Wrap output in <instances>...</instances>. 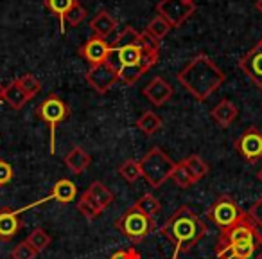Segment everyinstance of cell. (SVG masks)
Here are the masks:
<instances>
[{"instance_id": "6da1fadb", "label": "cell", "mask_w": 262, "mask_h": 259, "mask_svg": "<svg viewBox=\"0 0 262 259\" xmlns=\"http://www.w3.org/2000/svg\"><path fill=\"white\" fill-rule=\"evenodd\" d=\"M214 250L217 259H262V230L248 216L221 230Z\"/></svg>"}, {"instance_id": "7a4b0ae2", "label": "cell", "mask_w": 262, "mask_h": 259, "mask_svg": "<svg viewBox=\"0 0 262 259\" xmlns=\"http://www.w3.org/2000/svg\"><path fill=\"white\" fill-rule=\"evenodd\" d=\"M207 230L208 227L201 220V216L196 211H192L189 205H182L169 216L167 222L162 225L160 232L174 247V254L172 255H180L183 252L192 250L205 237Z\"/></svg>"}, {"instance_id": "3957f363", "label": "cell", "mask_w": 262, "mask_h": 259, "mask_svg": "<svg viewBox=\"0 0 262 259\" xmlns=\"http://www.w3.org/2000/svg\"><path fill=\"white\" fill-rule=\"evenodd\" d=\"M226 76L207 54H198L178 72L182 87L198 101H207L225 83Z\"/></svg>"}, {"instance_id": "277c9868", "label": "cell", "mask_w": 262, "mask_h": 259, "mask_svg": "<svg viewBox=\"0 0 262 259\" xmlns=\"http://www.w3.org/2000/svg\"><path fill=\"white\" fill-rule=\"evenodd\" d=\"M142 178L155 189H160L172 175L176 162L165 153L162 148H151L146 155L139 161Z\"/></svg>"}, {"instance_id": "5b68a950", "label": "cell", "mask_w": 262, "mask_h": 259, "mask_svg": "<svg viewBox=\"0 0 262 259\" xmlns=\"http://www.w3.org/2000/svg\"><path fill=\"white\" fill-rule=\"evenodd\" d=\"M113 227H115L122 236H126L127 240L139 243V241L146 240L155 230V220L151 218V216H147L146 212L140 211L137 205H131L127 211H124L122 214L113 222Z\"/></svg>"}, {"instance_id": "8992f818", "label": "cell", "mask_w": 262, "mask_h": 259, "mask_svg": "<svg viewBox=\"0 0 262 259\" xmlns=\"http://www.w3.org/2000/svg\"><path fill=\"white\" fill-rule=\"evenodd\" d=\"M208 222H212L219 230H225L228 227L237 225L239 222H243L244 218H248V212L237 205V202L228 194H221L214 200V204L208 207L207 211Z\"/></svg>"}, {"instance_id": "52a82bcc", "label": "cell", "mask_w": 262, "mask_h": 259, "mask_svg": "<svg viewBox=\"0 0 262 259\" xmlns=\"http://www.w3.org/2000/svg\"><path fill=\"white\" fill-rule=\"evenodd\" d=\"M36 115L40 121L49 124V130H51V155H54L56 153V128H58V124H61L63 121L69 119V115H70L69 105H67L59 95L51 94L38 105Z\"/></svg>"}, {"instance_id": "ba28073f", "label": "cell", "mask_w": 262, "mask_h": 259, "mask_svg": "<svg viewBox=\"0 0 262 259\" xmlns=\"http://www.w3.org/2000/svg\"><path fill=\"white\" fill-rule=\"evenodd\" d=\"M157 15L164 16L171 27H180L194 15V0H160L157 4Z\"/></svg>"}, {"instance_id": "9c48e42d", "label": "cell", "mask_w": 262, "mask_h": 259, "mask_svg": "<svg viewBox=\"0 0 262 259\" xmlns=\"http://www.w3.org/2000/svg\"><path fill=\"white\" fill-rule=\"evenodd\" d=\"M84 81L94 88L97 94H106L117 85L119 79V69L113 67L110 62L92 65L84 74Z\"/></svg>"}, {"instance_id": "30bf717a", "label": "cell", "mask_w": 262, "mask_h": 259, "mask_svg": "<svg viewBox=\"0 0 262 259\" xmlns=\"http://www.w3.org/2000/svg\"><path fill=\"white\" fill-rule=\"evenodd\" d=\"M235 150L248 164H255L258 158H262V132L257 126H250L235 141Z\"/></svg>"}, {"instance_id": "8fae6325", "label": "cell", "mask_w": 262, "mask_h": 259, "mask_svg": "<svg viewBox=\"0 0 262 259\" xmlns=\"http://www.w3.org/2000/svg\"><path fill=\"white\" fill-rule=\"evenodd\" d=\"M112 54V45L106 38L92 36L79 47V56L88 63V65H99V63L108 62Z\"/></svg>"}, {"instance_id": "7c38bea8", "label": "cell", "mask_w": 262, "mask_h": 259, "mask_svg": "<svg viewBox=\"0 0 262 259\" xmlns=\"http://www.w3.org/2000/svg\"><path fill=\"white\" fill-rule=\"evenodd\" d=\"M144 51V49H142ZM160 58V51H144L142 59H140L137 65H131V67H122L119 69V79L126 85H135L155 63L158 62Z\"/></svg>"}, {"instance_id": "4fadbf2b", "label": "cell", "mask_w": 262, "mask_h": 259, "mask_svg": "<svg viewBox=\"0 0 262 259\" xmlns=\"http://www.w3.org/2000/svg\"><path fill=\"white\" fill-rule=\"evenodd\" d=\"M239 69L251 79V83L262 92V47L255 45L239 59Z\"/></svg>"}, {"instance_id": "5bb4252c", "label": "cell", "mask_w": 262, "mask_h": 259, "mask_svg": "<svg viewBox=\"0 0 262 259\" xmlns=\"http://www.w3.org/2000/svg\"><path fill=\"white\" fill-rule=\"evenodd\" d=\"M76 198H77V186L72 182V180L61 178V180H58V182L54 184V187H52V193L49 194L47 198H43V200L36 202V204L26 205L24 209H18V212H24V211H27V209L34 207V205L45 204V202H51V200H56V202H59V204L67 205V204H70V202L76 200Z\"/></svg>"}, {"instance_id": "9a60e30c", "label": "cell", "mask_w": 262, "mask_h": 259, "mask_svg": "<svg viewBox=\"0 0 262 259\" xmlns=\"http://www.w3.org/2000/svg\"><path fill=\"white\" fill-rule=\"evenodd\" d=\"M172 92L174 90H172L171 83H167V81L160 76L153 77V79H151L149 83L142 88L144 97H146L147 101L155 106H164L165 103L172 97Z\"/></svg>"}, {"instance_id": "2e32d148", "label": "cell", "mask_w": 262, "mask_h": 259, "mask_svg": "<svg viewBox=\"0 0 262 259\" xmlns=\"http://www.w3.org/2000/svg\"><path fill=\"white\" fill-rule=\"evenodd\" d=\"M22 229V220L20 212L11 207L0 209V240L11 241Z\"/></svg>"}, {"instance_id": "e0dca14e", "label": "cell", "mask_w": 262, "mask_h": 259, "mask_svg": "<svg viewBox=\"0 0 262 259\" xmlns=\"http://www.w3.org/2000/svg\"><path fill=\"white\" fill-rule=\"evenodd\" d=\"M210 115L221 128H228L232 126V123H235L237 115H239V110H237L235 103H232L230 99H221L212 108Z\"/></svg>"}, {"instance_id": "ac0fdd59", "label": "cell", "mask_w": 262, "mask_h": 259, "mask_svg": "<svg viewBox=\"0 0 262 259\" xmlns=\"http://www.w3.org/2000/svg\"><path fill=\"white\" fill-rule=\"evenodd\" d=\"M2 101L8 103L13 110H22L24 106L31 101V97L26 94V90L20 87L18 81L15 79L2 88Z\"/></svg>"}, {"instance_id": "d6986e66", "label": "cell", "mask_w": 262, "mask_h": 259, "mask_svg": "<svg viewBox=\"0 0 262 259\" xmlns=\"http://www.w3.org/2000/svg\"><path fill=\"white\" fill-rule=\"evenodd\" d=\"M65 164L74 175H83L92 164V157L79 146H74L69 153L65 155Z\"/></svg>"}, {"instance_id": "ffe728a7", "label": "cell", "mask_w": 262, "mask_h": 259, "mask_svg": "<svg viewBox=\"0 0 262 259\" xmlns=\"http://www.w3.org/2000/svg\"><path fill=\"white\" fill-rule=\"evenodd\" d=\"M90 29L94 31V36H101V38H108L113 31L117 29V20L110 15L108 11H99L97 15L92 18L90 22Z\"/></svg>"}, {"instance_id": "44dd1931", "label": "cell", "mask_w": 262, "mask_h": 259, "mask_svg": "<svg viewBox=\"0 0 262 259\" xmlns=\"http://www.w3.org/2000/svg\"><path fill=\"white\" fill-rule=\"evenodd\" d=\"M76 207H77V211L83 214V218L88 220V222H94V220H97L99 216L102 214V211H104V209H102L101 205H99L97 202H95L94 198L86 193V191H84V193L77 198Z\"/></svg>"}, {"instance_id": "7402d4cb", "label": "cell", "mask_w": 262, "mask_h": 259, "mask_svg": "<svg viewBox=\"0 0 262 259\" xmlns=\"http://www.w3.org/2000/svg\"><path fill=\"white\" fill-rule=\"evenodd\" d=\"M135 124L144 135L149 137V135H155L157 132H160L162 126H164V121H162V117L158 115V113L147 110V112H144L142 115L137 119Z\"/></svg>"}, {"instance_id": "603a6c76", "label": "cell", "mask_w": 262, "mask_h": 259, "mask_svg": "<svg viewBox=\"0 0 262 259\" xmlns=\"http://www.w3.org/2000/svg\"><path fill=\"white\" fill-rule=\"evenodd\" d=\"M180 162L185 166V169L190 173V176H192L196 182H198V180H201V178H205V176L208 175V171H210V168H208L207 162H205L203 158H201L200 155H196V153L182 158Z\"/></svg>"}, {"instance_id": "cb8c5ba5", "label": "cell", "mask_w": 262, "mask_h": 259, "mask_svg": "<svg viewBox=\"0 0 262 259\" xmlns=\"http://www.w3.org/2000/svg\"><path fill=\"white\" fill-rule=\"evenodd\" d=\"M77 0H43V6L52 11L59 20V29H61V34H65V18L67 13L72 9V6L76 4Z\"/></svg>"}, {"instance_id": "d4e9b609", "label": "cell", "mask_w": 262, "mask_h": 259, "mask_svg": "<svg viewBox=\"0 0 262 259\" xmlns=\"http://www.w3.org/2000/svg\"><path fill=\"white\" fill-rule=\"evenodd\" d=\"M86 193L90 194V196L94 198V200L97 202L102 209H108L110 205L113 204V193L104 186V184L99 182V180L92 182L90 186L86 187Z\"/></svg>"}, {"instance_id": "484cf974", "label": "cell", "mask_w": 262, "mask_h": 259, "mask_svg": "<svg viewBox=\"0 0 262 259\" xmlns=\"http://www.w3.org/2000/svg\"><path fill=\"white\" fill-rule=\"evenodd\" d=\"M110 45H112V52L122 47H129V45H140V33L127 26L126 29H122L117 34V38Z\"/></svg>"}, {"instance_id": "4316f807", "label": "cell", "mask_w": 262, "mask_h": 259, "mask_svg": "<svg viewBox=\"0 0 262 259\" xmlns=\"http://www.w3.org/2000/svg\"><path fill=\"white\" fill-rule=\"evenodd\" d=\"M171 29H172L171 24H169L164 16L157 15L155 18L149 20V24H147V27H146V33L149 34L151 38H155L157 42H160V40H164V38L167 36Z\"/></svg>"}, {"instance_id": "83f0119b", "label": "cell", "mask_w": 262, "mask_h": 259, "mask_svg": "<svg viewBox=\"0 0 262 259\" xmlns=\"http://www.w3.org/2000/svg\"><path fill=\"white\" fill-rule=\"evenodd\" d=\"M26 241L34 248V250L38 252V254H40V252H43L45 248H47L49 245L52 243V236L45 229H41V227H36L34 230H31V234L27 236Z\"/></svg>"}, {"instance_id": "f1b7e54d", "label": "cell", "mask_w": 262, "mask_h": 259, "mask_svg": "<svg viewBox=\"0 0 262 259\" xmlns=\"http://www.w3.org/2000/svg\"><path fill=\"white\" fill-rule=\"evenodd\" d=\"M171 180L176 184V187H180V189H189V187H192L194 184H196V180L190 176V173L187 171L185 166H183L182 162H176L174 169H172Z\"/></svg>"}, {"instance_id": "f546056e", "label": "cell", "mask_w": 262, "mask_h": 259, "mask_svg": "<svg viewBox=\"0 0 262 259\" xmlns=\"http://www.w3.org/2000/svg\"><path fill=\"white\" fill-rule=\"evenodd\" d=\"M119 175L122 176V178L126 180L127 184L137 182V180H139L140 176H142V173H140L139 161H131V158L124 161L122 164L119 166Z\"/></svg>"}, {"instance_id": "4dcf8cb0", "label": "cell", "mask_w": 262, "mask_h": 259, "mask_svg": "<svg viewBox=\"0 0 262 259\" xmlns=\"http://www.w3.org/2000/svg\"><path fill=\"white\" fill-rule=\"evenodd\" d=\"M137 207L140 209L142 212H146L147 216H151V218H155V216L160 212V209H162V204H160V200H158L155 194H144V196H140L139 198V202H137Z\"/></svg>"}, {"instance_id": "1f68e13d", "label": "cell", "mask_w": 262, "mask_h": 259, "mask_svg": "<svg viewBox=\"0 0 262 259\" xmlns=\"http://www.w3.org/2000/svg\"><path fill=\"white\" fill-rule=\"evenodd\" d=\"M16 81H18L20 87L26 90V94L29 95L31 99H33L36 94H40L41 83H40V79H38L36 76H33V74H24V76L16 77Z\"/></svg>"}, {"instance_id": "d6a6232c", "label": "cell", "mask_w": 262, "mask_h": 259, "mask_svg": "<svg viewBox=\"0 0 262 259\" xmlns=\"http://www.w3.org/2000/svg\"><path fill=\"white\" fill-rule=\"evenodd\" d=\"M38 252L27 241H20L11 250V259H36Z\"/></svg>"}, {"instance_id": "836d02e7", "label": "cell", "mask_w": 262, "mask_h": 259, "mask_svg": "<svg viewBox=\"0 0 262 259\" xmlns=\"http://www.w3.org/2000/svg\"><path fill=\"white\" fill-rule=\"evenodd\" d=\"M84 16H86V11H84V8L79 4V2H76V4L72 6V9L67 13L65 22H69L72 27H77L84 20Z\"/></svg>"}, {"instance_id": "e575fe53", "label": "cell", "mask_w": 262, "mask_h": 259, "mask_svg": "<svg viewBox=\"0 0 262 259\" xmlns=\"http://www.w3.org/2000/svg\"><path fill=\"white\" fill-rule=\"evenodd\" d=\"M248 216H250L251 222H253L255 225H257L258 229L262 230V196L258 198V200L250 207V211H248Z\"/></svg>"}, {"instance_id": "d590c367", "label": "cell", "mask_w": 262, "mask_h": 259, "mask_svg": "<svg viewBox=\"0 0 262 259\" xmlns=\"http://www.w3.org/2000/svg\"><path fill=\"white\" fill-rule=\"evenodd\" d=\"M110 259H142L140 252L135 247H127V248H120L115 254H112Z\"/></svg>"}, {"instance_id": "8d00e7d4", "label": "cell", "mask_w": 262, "mask_h": 259, "mask_svg": "<svg viewBox=\"0 0 262 259\" xmlns=\"http://www.w3.org/2000/svg\"><path fill=\"white\" fill-rule=\"evenodd\" d=\"M13 180V168L6 161H0V186H6Z\"/></svg>"}, {"instance_id": "74e56055", "label": "cell", "mask_w": 262, "mask_h": 259, "mask_svg": "<svg viewBox=\"0 0 262 259\" xmlns=\"http://www.w3.org/2000/svg\"><path fill=\"white\" fill-rule=\"evenodd\" d=\"M255 9L262 15V0H257V2H255Z\"/></svg>"}, {"instance_id": "f35d334b", "label": "cell", "mask_w": 262, "mask_h": 259, "mask_svg": "<svg viewBox=\"0 0 262 259\" xmlns=\"http://www.w3.org/2000/svg\"><path fill=\"white\" fill-rule=\"evenodd\" d=\"M257 180H260V182H262V168L258 169V173H257Z\"/></svg>"}, {"instance_id": "ab89813d", "label": "cell", "mask_w": 262, "mask_h": 259, "mask_svg": "<svg viewBox=\"0 0 262 259\" xmlns=\"http://www.w3.org/2000/svg\"><path fill=\"white\" fill-rule=\"evenodd\" d=\"M2 88H4V87L0 85V103H4V101H2Z\"/></svg>"}, {"instance_id": "60d3db41", "label": "cell", "mask_w": 262, "mask_h": 259, "mask_svg": "<svg viewBox=\"0 0 262 259\" xmlns=\"http://www.w3.org/2000/svg\"><path fill=\"white\" fill-rule=\"evenodd\" d=\"M257 45H260V47H262V38H260V40H258V44Z\"/></svg>"}, {"instance_id": "b9f144b4", "label": "cell", "mask_w": 262, "mask_h": 259, "mask_svg": "<svg viewBox=\"0 0 262 259\" xmlns=\"http://www.w3.org/2000/svg\"><path fill=\"white\" fill-rule=\"evenodd\" d=\"M171 259H180V257H178V255H172V257H171Z\"/></svg>"}]
</instances>
